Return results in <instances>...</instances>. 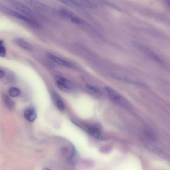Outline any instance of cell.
Segmentation results:
<instances>
[{
  "mask_svg": "<svg viewBox=\"0 0 170 170\" xmlns=\"http://www.w3.org/2000/svg\"><path fill=\"white\" fill-rule=\"evenodd\" d=\"M47 56L51 61L60 66L67 67H72V65L70 62L52 53H49L47 55Z\"/></svg>",
  "mask_w": 170,
  "mask_h": 170,
  "instance_id": "cell-4",
  "label": "cell"
},
{
  "mask_svg": "<svg viewBox=\"0 0 170 170\" xmlns=\"http://www.w3.org/2000/svg\"><path fill=\"white\" fill-rule=\"evenodd\" d=\"M87 87L91 91H93L94 93H100V90H99V89L96 87H93V86L91 85H87Z\"/></svg>",
  "mask_w": 170,
  "mask_h": 170,
  "instance_id": "cell-16",
  "label": "cell"
},
{
  "mask_svg": "<svg viewBox=\"0 0 170 170\" xmlns=\"http://www.w3.org/2000/svg\"><path fill=\"white\" fill-rule=\"evenodd\" d=\"M105 90L108 94L111 100L119 105L124 106L126 105L127 102L119 94L111 88L107 87Z\"/></svg>",
  "mask_w": 170,
  "mask_h": 170,
  "instance_id": "cell-2",
  "label": "cell"
},
{
  "mask_svg": "<svg viewBox=\"0 0 170 170\" xmlns=\"http://www.w3.org/2000/svg\"><path fill=\"white\" fill-rule=\"evenodd\" d=\"M15 42L20 47L28 51L32 50L33 46L27 41L21 38H17L15 40Z\"/></svg>",
  "mask_w": 170,
  "mask_h": 170,
  "instance_id": "cell-9",
  "label": "cell"
},
{
  "mask_svg": "<svg viewBox=\"0 0 170 170\" xmlns=\"http://www.w3.org/2000/svg\"><path fill=\"white\" fill-rule=\"evenodd\" d=\"M166 1V2L167 4L168 5V6H169V7L170 8V1Z\"/></svg>",
  "mask_w": 170,
  "mask_h": 170,
  "instance_id": "cell-18",
  "label": "cell"
},
{
  "mask_svg": "<svg viewBox=\"0 0 170 170\" xmlns=\"http://www.w3.org/2000/svg\"><path fill=\"white\" fill-rule=\"evenodd\" d=\"M5 76V72L3 70H0V78L1 79L4 77Z\"/></svg>",
  "mask_w": 170,
  "mask_h": 170,
  "instance_id": "cell-17",
  "label": "cell"
},
{
  "mask_svg": "<svg viewBox=\"0 0 170 170\" xmlns=\"http://www.w3.org/2000/svg\"><path fill=\"white\" fill-rule=\"evenodd\" d=\"M24 116L29 122H33L37 118V114L34 109L32 108L28 109L25 111Z\"/></svg>",
  "mask_w": 170,
  "mask_h": 170,
  "instance_id": "cell-8",
  "label": "cell"
},
{
  "mask_svg": "<svg viewBox=\"0 0 170 170\" xmlns=\"http://www.w3.org/2000/svg\"><path fill=\"white\" fill-rule=\"evenodd\" d=\"M43 170H50L49 169H48V168H44Z\"/></svg>",
  "mask_w": 170,
  "mask_h": 170,
  "instance_id": "cell-19",
  "label": "cell"
},
{
  "mask_svg": "<svg viewBox=\"0 0 170 170\" xmlns=\"http://www.w3.org/2000/svg\"><path fill=\"white\" fill-rule=\"evenodd\" d=\"M56 82L57 87L64 92H67L72 88V83L65 78L61 77H57Z\"/></svg>",
  "mask_w": 170,
  "mask_h": 170,
  "instance_id": "cell-3",
  "label": "cell"
},
{
  "mask_svg": "<svg viewBox=\"0 0 170 170\" xmlns=\"http://www.w3.org/2000/svg\"><path fill=\"white\" fill-rule=\"evenodd\" d=\"M52 99L55 105L60 111L64 110L65 108V105L64 102L56 93L53 91L52 93Z\"/></svg>",
  "mask_w": 170,
  "mask_h": 170,
  "instance_id": "cell-6",
  "label": "cell"
},
{
  "mask_svg": "<svg viewBox=\"0 0 170 170\" xmlns=\"http://www.w3.org/2000/svg\"><path fill=\"white\" fill-rule=\"evenodd\" d=\"M80 6H84L91 8H95L96 5L90 1H75Z\"/></svg>",
  "mask_w": 170,
  "mask_h": 170,
  "instance_id": "cell-14",
  "label": "cell"
},
{
  "mask_svg": "<svg viewBox=\"0 0 170 170\" xmlns=\"http://www.w3.org/2000/svg\"><path fill=\"white\" fill-rule=\"evenodd\" d=\"M6 49L4 45L3 41L1 40L0 41V56L4 57L6 55Z\"/></svg>",
  "mask_w": 170,
  "mask_h": 170,
  "instance_id": "cell-15",
  "label": "cell"
},
{
  "mask_svg": "<svg viewBox=\"0 0 170 170\" xmlns=\"http://www.w3.org/2000/svg\"><path fill=\"white\" fill-rule=\"evenodd\" d=\"M88 132L90 134L98 139H101V137L99 132V131L98 129L94 127H91L88 129Z\"/></svg>",
  "mask_w": 170,
  "mask_h": 170,
  "instance_id": "cell-13",
  "label": "cell"
},
{
  "mask_svg": "<svg viewBox=\"0 0 170 170\" xmlns=\"http://www.w3.org/2000/svg\"><path fill=\"white\" fill-rule=\"evenodd\" d=\"M144 53L147 55L151 59L155 60V61L159 62H161L162 60L154 52L149 49L143 47H141Z\"/></svg>",
  "mask_w": 170,
  "mask_h": 170,
  "instance_id": "cell-10",
  "label": "cell"
},
{
  "mask_svg": "<svg viewBox=\"0 0 170 170\" xmlns=\"http://www.w3.org/2000/svg\"><path fill=\"white\" fill-rule=\"evenodd\" d=\"M3 100L6 105L9 109H11L14 107V104L11 99L6 95L3 96Z\"/></svg>",
  "mask_w": 170,
  "mask_h": 170,
  "instance_id": "cell-12",
  "label": "cell"
},
{
  "mask_svg": "<svg viewBox=\"0 0 170 170\" xmlns=\"http://www.w3.org/2000/svg\"><path fill=\"white\" fill-rule=\"evenodd\" d=\"M62 14L65 17L68 18L72 22L76 24H81L83 23V21L76 16L70 12L66 10H63Z\"/></svg>",
  "mask_w": 170,
  "mask_h": 170,
  "instance_id": "cell-7",
  "label": "cell"
},
{
  "mask_svg": "<svg viewBox=\"0 0 170 170\" xmlns=\"http://www.w3.org/2000/svg\"><path fill=\"white\" fill-rule=\"evenodd\" d=\"M11 4L15 9L23 13V14L29 15H33L32 10L24 4L15 1H12Z\"/></svg>",
  "mask_w": 170,
  "mask_h": 170,
  "instance_id": "cell-5",
  "label": "cell"
},
{
  "mask_svg": "<svg viewBox=\"0 0 170 170\" xmlns=\"http://www.w3.org/2000/svg\"><path fill=\"white\" fill-rule=\"evenodd\" d=\"M1 11L4 12L8 15L17 19L23 21L27 24L34 27H38V25L34 21L31 20L30 18L20 14L17 12L11 9L8 8L6 7L1 6Z\"/></svg>",
  "mask_w": 170,
  "mask_h": 170,
  "instance_id": "cell-1",
  "label": "cell"
},
{
  "mask_svg": "<svg viewBox=\"0 0 170 170\" xmlns=\"http://www.w3.org/2000/svg\"><path fill=\"white\" fill-rule=\"evenodd\" d=\"M9 95L11 97L15 98L19 96L20 94L19 89L15 87H11L9 88L8 91Z\"/></svg>",
  "mask_w": 170,
  "mask_h": 170,
  "instance_id": "cell-11",
  "label": "cell"
}]
</instances>
